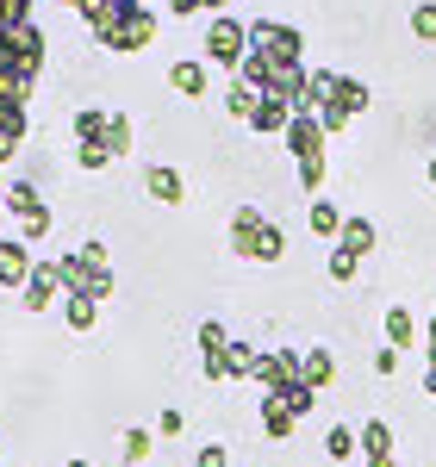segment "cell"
Returning <instances> with one entry per match:
<instances>
[{
    "label": "cell",
    "mask_w": 436,
    "mask_h": 467,
    "mask_svg": "<svg viewBox=\"0 0 436 467\" xmlns=\"http://www.w3.org/2000/svg\"><path fill=\"white\" fill-rule=\"evenodd\" d=\"M368 467H400V455H380V462H368Z\"/></svg>",
    "instance_id": "obj_45"
},
{
    "label": "cell",
    "mask_w": 436,
    "mask_h": 467,
    "mask_svg": "<svg viewBox=\"0 0 436 467\" xmlns=\"http://www.w3.org/2000/svg\"><path fill=\"white\" fill-rule=\"evenodd\" d=\"M107 150H112V156H125V150H131V119H125V112H112V125H107Z\"/></svg>",
    "instance_id": "obj_34"
},
{
    "label": "cell",
    "mask_w": 436,
    "mask_h": 467,
    "mask_svg": "<svg viewBox=\"0 0 436 467\" xmlns=\"http://www.w3.org/2000/svg\"><path fill=\"white\" fill-rule=\"evenodd\" d=\"M107 125H112V112L81 107V112H75V144H100V138H107Z\"/></svg>",
    "instance_id": "obj_22"
},
{
    "label": "cell",
    "mask_w": 436,
    "mask_h": 467,
    "mask_svg": "<svg viewBox=\"0 0 436 467\" xmlns=\"http://www.w3.org/2000/svg\"><path fill=\"white\" fill-rule=\"evenodd\" d=\"M6 37H13V50H19V63H26V69H44V57H50V37L37 32L32 19H26V26H13Z\"/></svg>",
    "instance_id": "obj_13"
},
{
    "label": "cell",
    "mask_w": 436,
    "mask_h": 467,
    "mask_svg": "<svg viewBox=\"0 0 436 467\" xmlns=\"http://www.w3.org/2000/svg\"><path fill=\"white\" fill-rule=\"evenodd\" d=\"M69 467H88V462H69Z\"/></svg>",
    "instance_id": "obj_50"
},
{
    "label": "cell",
    "mask_w": 436,
    "mask_h": 467,
    "mask_svg": "<svg viewBox=\"0 0 436 467\" xmlns=\"http://www.w3.org/2000/svg\"><path fill=\"white\" fill-rule=\"evenodd\" d=\"M150 37H156V13H150V6H138V13H125V19H119L100 44H107L112 57H138V50H150Z\"/></svg>",
    "instance_id": "obj_6"
},
{
    "label": "cell",
    "mask_w": 436,
    "mask_h": 467,
    "mask_svg": "<svg viewBox=\"0 0 436 467\" xmlns=\"http://www.w3.org/2000/svg\"><path fill=\"white\" fill-rule=\"evenodd\" d=\"M6 213L19 218V224L44 213V200H37V187H32V181H13V187H6Z\"/></svg>",
    "instance_id": "obj_20"
},
{
    "label": "cell",
    "mask_w": 436,
    "mask_h": 467,
    "mask_svg": "<svg viewBox=\"0 0 436 467\" xmlns=\"http://www.w3.org/2000/svg\"><path fill=\"white\" fill-rule=\"evenodd\" d=\"M431 181H436V156H431Z\"/></svg>",
    "instance_id": "obj_48"
},
{
    "label": "cell",
    "mask_w": 436,
    "mask_h": 467,
    "mask_svg": "<svg viewBox=\"0 0 436 467\" xmlns=\"http://www.w3.org/2000/svg\"><path fill=\"white\" fill-rule=\"evenodd\" d=\"M63 6H75V13H81V6H88V0H63Z\"/></svg>",
    "instance_id": "obj_47"
},
{
    "label": "cell",
    "mask_w": 436,
    "mask_h": 467,
    "mask_svg": "<svg viewBox=\"0 0 436 467\" xmlns=\"http://www.w3.org/2000/svg\"><path fill=\"white\" fill-rule=\"evenodd\" d=\"M63 318H69V330H94L100 299H88V293H63Z\"/></svg>",
    "instance_id": "obj_21"
},
{
    "label": "cell",
    "mask_w": 436,
    "mask_h": 467,
    "mask_svg": "<svg viewBox=\"0 0 436 467\" xmlns=\"http://www.w3.org/2000/svg\"><path fill=\"white\" fill-rule=\"evenodd\" d=\"M57 275H63V293H88V299H107V293H112L107 244H81L75 255H57Z\"/></svg>",
    "instance_id": "obj_2"
},
{
    "label": "cell",
    "mask_w": 436,
    "mask_h": 467,
    "mask_svg": "<svg viewBox=\"0 0 436 467\" xmlns=\"http://www.w3.org/2000/svg\"><path fill=\"white\" fill-rule=\"evenodd\" d=\"M411 37H424V44L436 37V0H424V6H411Z\"/></svg>",
    "instance_id": "obj_36"
},
{
    "label": "cell",
    "mask_w": 436,
    "mask_h": 467,
    "mask_svg": "<svg viewBox=\"0 0 436 467\" xmlns=\"http://www.w3.org/2000/svg\"><path fill=\"white\" fill-rule=\"evenodd\" d=\"M169 88L175 94H206V63H175L169 69Z\"/></svg>",
    "instance_id": "obj_28"
},
{
    "label": "cell",
    "mask_w": 436,
    "mask_h": 467,
    "mask_svg": "<svg viewBox=\"0 0 436 467\" xmlns=\"http://www.w3.org/2000/svg\"><path fill=\"white\" fill-rule=\"evenodd\" d=\"M206 57L237 75V69H244V57H250V26H244V19H231V13H218L213 26H206Z\"/></svg>",
    "instance_id": "obj_3"
},
{
    "label": "cell",
    "mask_w": 436,
    "mask_h": 467,
    "mask_svg": "<svg viewBox=\"0 0 436 467\" xmlns=\"http://www.w3.org/2000/svg\"><path fill=\"white\" fill-rule=\"evenodd\" d=\"M424 343H431V356H436V318H431V324H424Z\"/></svg>",
    "instance_id": "obj_44"
},
{
    "label": "cell",
    "mask_w": 436,
    "mask_h": 467,
    "mask_svg": "<svg viewBox=\"0 0 436 467\" xmlns=\"http://www.w3.org/2000/svg\"><path fill=\"white\" fill-rule=\"evenodd\" d=\"M200 6H213V0H169V13H182V19H193Z\"/></svg>",
    "instance_id": "obj_42"
},
{
    "label": "cell",
    "mask_w": 436,
    "mask_h": 467,
    "mask_svg": "<svg viewBox=\"0 0 436 467\" xmlns=\"http://www.w3.org/2000/svg\"><path fill=\"white\" fill-rule=\"evenodd\" d=\"M287 255V237H281V224H262V244H255V262H281Z\"/></svg>",
    "instance_id": "obj_32"
},
{
    "label": "cell",
    "mask_w": 436,
    "mask_h": 467,
    "mask_svg": "<svg viewBox=\"0 0 436 467\" xmlns=\"http://www.w3.org/2000/svg\"><path fill=\"white\" fill-rule=\"evenodd\" d=\"M144 193L156 200V206H182V200H187V181L175 175L169 162H150V169H144Z\"/></svg>",
    "instance_id": "obj_9"
},
{
    "label": "cell",
    "mask_w": 436,
    "mask_h": 467,
    "mask_svg": "<svg viewBox=\"0 0 436 467\" xmlns=\"http://www.w3.org/2000/svg\"><path fill=\"white\" fill-rule=\"evenodd\" d=\"M119 449H125V455H119V462H150V431H125V442H119Z\"/></svg>",
    "instance_id": "obj_35"
},
{
    "label": "cell",
    "mask_w": 436,
    "mask_h": 467,
    "mask_svg": "<svg viewBox=\"0 0 436 467\" xmlns=\"http://www.w3.org/2000/svg\"><path fill=\"white\" fill-rule=\"evenodd\" d=\"M255 107H262V94H255L250 81H237V88L224 94V112H231V119H244V125H250V119H255Z\"/></svg>",
    "instance_id": "obj_26"
},
{
    "label": "cell",
    "mask_w": 436,
    "mask_h": 467,
    "mask_svg": "<svg viewBox=\"0 0 436 467\" xmlns=\"http://www.w3.org/2000/svg\"><path fill=\"white\" fill-rule=\"evenodd\" d=\"M293 424H299V418H293V411H287V405H281L275 393L262 399V431L275 436V442H281V436H293Z\"/></svg>",
    "instance_id": "obj_23"
},
{
    "label": "cell",
    "mask_w": 436,
    "mask_h": 467,
    "mask_svg": "<svg viewBox=\"0 0 436 467\" xmlns=\"http://www.w3.org/2000/svg\"><path fill=\"white\" fill-rule=\"evenodd\" d=\"M224 349H231L224 324L206 318V324H200V374H206V380H224Z\"/></svg>",
    "instance_id": "obj_8"
},
{
    "label": "cell",
    "mask_w": 436,
    "mask_h": 467,
    "mask_svg": "<svg viewBox=\"0 0 436 467\" xmlns=\"http://www.w3.org/2000/svg\"><path fill=\"white\" fill-rule=\"evenodd\" d=\"M19 231H26V237H50V213H37V218H26V224H19Z\"/></svg>",
    "instance_id": "obj_41"
},
{
    "label": "cell",
    "mask_w": 436,
    "mask_h": 467,
    "mask_svg": "<svg viewBox=\"0 0 436 467\" xmlns=\"http://www.w3.org/2000/svg\"><path fill=\"white\" fill-rule=\"evenodd\" d=\"M193 467H231V449H224V442H206V449L193 455Z\"/></svg>",
    "instance_id": "obj_38"
},
{
    "label": "cell",
    "mask_w": 436,
    "mask_h": 467,
    "mask_svg": "<svg viewBox=\"0 0 436 467\" xmlns=\"http://www.w3.org/2000/svg\"><path fill=\"white\" fill-rule=\"evenodd\" d=\"M262 224H268V218L255 213V206H237V213H231V250L244 255V262H255V244H262Z\"/></svg>",
    "instance_id": "obj_11"
},
{
    "label": "cell",
    "mask_w": 436,
    "mask_h": 467,
    "mask_svg": "<svg viewBox=\"0 0 436 467\" xmlns=\"http://www.w3.org/2000/svg\"><path fill=\"white\" fill-rule=\"evenodd\" d=\"M250 50L275 57V63H299L306 57V37L293 32V26H281V19H250Z\"/></svg>",
    "instance_id": "obj_4"
},
{
    "label": "cell",
    "mask_w": 436,
    "mask_h": 467,
    "mask_svg": "<svg viewBox=\"0 0 436 467\" xmlns=\"http://www.w3.org/2000/svg\"><path fill=\"white\" fill-rule=\"evenodd\" d=\"M299 380H306L312 393H325L330 380H337V356H330V349H306V361H299Z\"/></svg>",
    "instance_id": "obj_15"
},
{
    "label": "cell",
    "mask_w": 436,
    "mask_h": 467,
    "mask_svg": "<svg viewBox=\"0 0 436 467\" xmlns=\"http://www.w3.org/2000/svg\"><path fill=\"white\" fill-rule=\"evenodd\" d=\"M362 455H368V462H380V455H393V431H387L380 418H368V424H362Z\"/></svg>",
    "instance_id": "obj_27"
},
{
    "label": "cell",
    "mask_w": 436,
    "mask_h": 467,
    "mask_svg": "<svg viewBox=\"0 0 436 467\" xmlns=\"http://www.w3.org/2000/svg\"><path fill=\"white\" fill-rule=\"evenodd\" d=\"M19 138H26V107H13V100H6V107H0V162L19 150Z\"/></svg>",
    "instance_id": "obj_19"
},
{
    "label": "cell",
    "mask_w": 436,
    "mask_h": 467,
    "mask_svg": "<svg viewBox=\"0 0 436 467\" xmlns=\"http://www.w3.org/2000/svg\"><path fill=\"white\" fill-rule=\"evenodd\" d=\"M63 293V275H57V262H37L32 268V281H26V306L32 312H50V299Z\"/></svg>",
    "instance_id": "obj_12"
},
{
    "label": "cell",
    "mask_w": 436,
    "mask_h": 467,
    "mask_svg": "<svg viewBox=\"0 0 436 467\" xmlns=\"http://www.w3.org/2000/svg\"><path fill=\"white\" fill-rule=\"evenodd\" d=\"M125 13H131V6H119V0H88V6H81V19H88V32H94V37H107Z\"/></svg>",
    "instance_id": "obj_16"
},
{
    "label": "cell",
    "mask_w": 436,
    "mask_h": 467,
    "mask_svg": "<svg viewBox=\"0 0 436 467\" xmlns=\"http://www.w3.org/2000/svg\"><path fill=\"white\" fill-rule=\"evenodd\" d=\"M182 424H187V418H182V411H175V405H169V411L156 418V431H162V436H182Z\"/></svg>",
    "instance_id": "obj_39"
},
{
    "label": "cell",
    "mask_w": 436,
    "mask_h": 467,
    "mask_svg": "<svg viewBox=\"0 0 436 467\" xmlns=\"http://www.w3.org/2000/svg\"><path fill=\"white\" fill-rule=\"evenodd\" d=\"M393 368H400V349H393V343H387V349H380V356H374V374H393Z\"/></svg>",
    "instance_id": "obj_40"
},
{
    "label": "cell",
    "mask_w": 436,
    "mask_h": 467,
    "mask_svg": "<svg viewBox=\"0 0 436 467\" xmlns=\"http://www.w3.org/2000/svg\"><path fill=\"white\" fill-rule=\"evenodd\" d=\"M119 6H131V13H138V6H150V0H119Z\"/></svg>",
    "instance_id": "obj_46"
},
{
    "label": "cell",
    "mask_w": 436,
    "mask_h": 467,
    "mask_svg": "<svg viewBox=\"0 0 436 467\" xmlns=\"http://www.w3.org/2000/svg\"><path fill=\"white\" fill-rule=\"evenodd\" d=\"M255 349L250 343H231V349H224V380H255Z\"/></svg>",
    "instance_id": "obj_24"
},
{
    "label": "cell",
    "mask_w": 436,
    "mask_h": 467,
    "mask_svg": "<svg viewBox=\"0 0 436 467\" xmlns=\"http://www.w3.org/2000/svg\"><path fill=\"white\" fill-rule=\"evenodd\" d=\"M411 337H418L411 312H405V306H387V343H393V349H411Z\"/></svg>",
    "instance_id": "obj_29"
},
{
    "label": "cell",
    "mask_w": 436,
    "mask_h": 467,
    "mask_svg": "<svg viewBox=\"0 0 436 467\" xmlns=\"http://www.w3.org/2000/svg\"><path fill=\"white\" fill-rule=\"evenodd\" d=\"M431 361H436V356H431Z\"/></svg>",
    "instance_id": "obj_51"
},
{
    "label": "cell",
    "mask_w": 436,
    "mask_h": 467,
    "mask_svg": "<svg viewBox=\"0 0 436 467\" xmlns=\"http://www.w3.org/2000/svg\"><path fill=\"white\" fill-rule=\"evenodd\" d=\"M424 393L436 399V361H431V368H424Z\"/></svg>",
    "instance_id": "obj_43"
},
{
    "label": "cell",
    "mask_w": 436,
    "mask_h": 467,
    "mask_svg": "<svg viewBox=\"0 0 436 467\" xmlns=\"http://www.w3.org/2000/svg\"><path fill=\"white\" fill-rule=\"evenodd\" d=\"M356 268H362V255H349V250H330V281H356Z\"/></svg>",
    "instance_id": "obj_37"
},
{
    "label": "cell",
    "mask_w": 436,
    "mask_h": 467,
    "mask_svg": "<svg viewBox=\"0 0 436 467\" xmlns=\"http://www.w3.org/2000/svg\"><path fill=\"white\" fill-rule=\"evenodd\" d=\"M362 449V431H349V424H330V436H325V455H337V462H349Z\"/></svg>",
    "instance_id": "obj_30"
},
{
    "label": "cell",
    "mask_w": 436,
    "mask_h": 467,
    "mask_svg": "<svg viewBox=\"0 0 436 467\" xmlns=\"http://www.w3.org/2000/svg\"><path fill=\"white\" fill-rule=\"evenodd\" d=\"M337 250L368 255V250H374V224H368V218H349V224H343V237H337Z\"/></svg>",
    "instance_id": "obj_25"
},
{
    "label": "cell",
    "mask_w": 436,
    "mask_h": 467,
    "mask_svg": "<svg viewBox=\"0 0 436 467\" xmlns=\"http://www.w3.org/2000/svg\"><path fill=\"white\" fill-rule=\"evenodd\" d=\"M287 150H293V162H299V187L318 193L325 187V125H318V112H293Z\"/></svg>",
    "instance_id": "obj_1"
},
{
    "label": "cell",
    "mask_w": 436,
    "mask_h": 467,
    "mask_svg": "<svg viewBox=\"0 0 436 467\" xmlns=\"http://www.w3.org/2000/svg\"><path fill=\"white\" fill-rule=\"evenodd\" d=\"M356 112H368V81H356V75H343L337 81V94H330V107L318 112V125H325V138H337Z\"/></svg>",
    "instance_id": "obj_5"
},
{
    "label": "cell",
    "mask_w": 436,
    "mask_h": 467,
    "mask_svg": "<svg viewBox=\"0 0 436 467\" xmlns=\"http://www.w3.org/2000/svg\"><path fill=\"white\" fill-rule=\"evenodd\" d=\"M213 6H231V0H213Z\"/></svg>",
    "instance_id": "obj_49"
},
{
    "label": "cell",
    "mask_w": 436,
    "mask_h": 467,
    "mask_svg": "<svg viewBox=\"0 0 436 467\" xmlns=\"http://www.w3.org/2000/svg\"><path fill=\"white\" fill-rule=\"evenodd\" d=\"M293 100H262L255 107V119H250V131H268V138H287V125H293Z\"/></svg>",
    "instance_id": "obj_14"
},
{
    "label": "cell",
    "mask_w": 436,
    "mask_h": 467,
    "mask_svg": "<svg viewBox=\"0 0 436 467\" xmlns=\"http://www.w3.org/2000/svg\"><path fill=\"white\" fill-rule=\"evenodd\" d=\"M75 162L100 175V169H107V162H119V156H112V150H107V138H100V144H75Z\"/></svg>",
    "instance_id": "obj_33"
},
{
    "label": "cell",
    "mask_w": 436,
    "mask_h": 467,
    "mask_svg": "<svg viewBox=\"0 0 436 467\" xmlns=\"http://www.w3.org/2000/svg\"><path fill=\"white\" fill-rule=\"evenodd\" d=\"M306 224H312L318 237H343V224H349V218H343V206H337V200H312Z\"/></svg>",
    "instance_id": "obj_17"
},
{
    "label": "cell",
    "mask_w": 436,
    "mask_h": 467,
    "mask_svg": "<svg viewBox=\"0 0 436 467\" xmlns=\"http://www.w3.org/2000/svg\"><path fill=\"white\" fill-rule=\"evenodd\" d=\"M299 349H268V356L255 361V380H262V387H268V393H281V387H293V380H299Z\"/></svg>",
    "instance_id": "obj_7"
},
{
    "label": "cell",
    "mask_w": 436,
    "mask_h": 467,
    "mask_svg": "<svg viewBox=\"0 0 436 467\" xmlns=\"http://www.w3.org/2000/svg\"><path fill=\"white\" fill-rule=\"evenodd\" d=\"M275 399H281V405H287L293 418H306V411H312V405H318V393H312V387H306V380H293V387H281V393H275Z\"/></svg>",
    "instance_id": "obj_31"
},
{
    "label": "cell",
    "mask_w": 436,
    "mask_h": 467,
    "mask_svg": "<svg viewBox=\"0 0 436 467\" xmlns=\"http://www.w3.org/2000/svg\"><path fill=\"white\" fill-rule=\"evenodd\" d=\"M32 255H26V244L19 237H0V287H19L26 293V281H32Z\"/></svg>",
    "instance_id": "obj_10"
},
{
    "label": "cell",
    "mask_w": 436,
    "mask_h": 467,
    "mask_svg": "<svg viewBox=\"0 0 436 467\" xmlns=\"http://www.w3.org/2000/svg\"><path fill=\"white\" fill-rule=\"evenodd\" d=\"M337 81H343V75L312 69V81H306V100H299V112H325V107H330V94H337Z\"/></svg>",
    "instance_id": "obj_18"
}]
</instances>
